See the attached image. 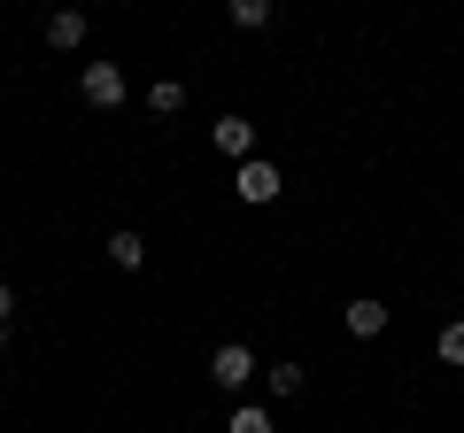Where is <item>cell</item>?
<instances>
[{
    "mask_svg": "<svg viewBox=\"0 0 464 433\" xmlns=\"http://www.w3.org/2000/svg\"><path fill=\"white\" fill-rule=\"evenodd\" d=\"M78 93H85V109H124L132 78H124L116 63H85V70H78Z\"/></svg>",
    "mask_w": 464,
    "mask_h": 433,
    "instance_id": "6da1fadb",
    "label": "cell"
},
{
    "mask_svg": "<svg viewBox=\"0 0 464 433\" xmlns=\"http://www.w3.org/2000/svg\"><path fill=\"white\" fill-rule=\"evenodd\" d=\"M232 194L248 201V209H271V201L286 194V178H279V163H271V155H256V163H240V178H232Z\"/></svg>",
    "mask_w": 464,
    "mask_h": 433,
    "instance_id": "7a4b0ae2",
    "label": "cell"
},
{
    "mask_svg": "<svg viewBox=\"0 0 464 433\" xmlns=\"http://www.w3.org/2000/svg\"><path fill=\"white\" fill-rule=\"evenodd\" d=\"M209 380L225 387V395H240V387L256 380V349H248V341H225V349L209 356Z\"/></svg>",
    "mask_w": 464,
    "mask_h": 433,
    "instance_id": "3957f363",
    "label": "cell"
},
{
    "mask_svg": "<svg viewBox=\"0 0 464 433\" xmlns=\"http://www.w3.org/2000/svg\"><path fill=\"white\" fill-rule=\"evenodd\" d=\"M217 155H232V163H256V124L248 117H217Z\"/></svg>",
    "mask_w": 464,
    "mask_h": 433,
    "instance_id": "277c9868",
    "label": "cell"
},
{
    "mask_svg": "<svg viewBox=\"0 0 464 433\" xmlns=\"http://www.w3.org/2000/svg\"><path fill=\"white\" fill-rule=\"evenodd\" d=\"M341 317H348V333H356V341H380V333H387V302H380V294H356Z\"/></svg>",
    "mask_w": 464,
    "mask_h": 433,
    "instance_id": "5b68a950",
    "label": "cell"
},
{
    "mask_svg": "<svg viewBox=\"0 0 464 433\" xmlns=\"http://www.w3.org/2000/svg\"><path fill=\"white\" fill-rule=\"evenodd\" d=\"M85 32H93V24H85V8H54V16H47V47H85Z\"/></svg>",
    "mask_w": 464,
    "mask_h": 433,
    "instance_id": "8992f818",
    "label": "cell"
},
{
    "mask_svg": "<svg viewBox=\"0 0 464 433\" xmlns=\"http://www.w3.org/2000/svg\"><path fill=\"white\" fill-rule=\"evenodd\" d=\"M109 264L116 271H140V264H148V240H140L132 225H116V233H109Z\"/></svg>",
    "mask_w": 464,
    "mask_h": 433,
    "instance_id": "52a82bcc",
    "label": "cell"
},
{
    "mask_svg": "<svg viewBox=\"0 0 464 433\" xmlns=\"http://www.w3.org/2000/svg\"><path fill=\"white\" fill-rule=\"evenodd\" d=\"M264 387H271L279 402H295L302 387H310V371H302V364H271V371H264Z\"/></svg>",
    "mask_w": 464,
    "mask_h": 433,
    "instance_id": "ba28073f",
    "label": "cell"
},
{
    "mask_svg": "<svg viewBox=\"0 0 464 433\" xmlns=\"http://www.w3.org/2000/svg\"><path fill=\"white\" fill-rule=\"evenodd\" d=\"M148 109H155V117H179V109H186V85L179 78H155L148 85Z\"/></svg>",
    "mask_w": 464,
    "mask_h": 433,
    "instance_id": "9c48e42d",
    "label": "cell"
},
{
    "mask_svg": "<svg viewBox=\"0 0 464 433\" xmlns=\"http://www.w3.org/2000/svg\"><path fill=\"white\" fill-rule=\"evenodd\" d=\"M271 16H279L271 0H232V24H240V32H271Z\"/></svg>",
    "mask_w": 464,
    "mask_h": 433,
    "instance_id": "30bf717a",
    "label": "cell"
},
{
    "mask_svg": "<svg viewBox=\"0 0 464 433\" xmlns=\"http://www.w3.org/2000/svg\"><path fill=\"white\" fill-rule=\"evenodd\" d=\"M433 356H441V364H464V317H449L441 333H433Z\"/></svg>",
    "mask_w": 464,
    "mask_h": 433,
    "instance_id": "8fae6325",
    "label": "cell"
},
{
    "mask_svg": "<svg viewBox=\"0 0 464 433\" xmlns=\"http://www.w3.org/2000/svg\"><path fill=\"white\" fill-rule=\"evenodd\" d=\"M225 433H279V426H271V410H264V402H240Z\"/></svg>",
    "mask_w": 464,
    "mask_h": 433,
    "instance_id": "7c38bea8",
    "label": "cell"
},
{
    "mask_svg": "<svg viewBox=\"0 0 464 433\" xmlns=\"http://www.w3.org/2000/svg\"><path fill=\"white\" fill-rule=\"evenodd\" d=\"M8 317H16V286L0 279V325H8Z\"/></svg>",
    "mask_w": 464,
    "mask_h": 433,
    "instance_id": "4fadbf2b",
    "label": "cell"
},
{
    "mask_svg": "<svg viewBox=\"0 0 464 433\" xmlns=\"http://www.w3.org/2000/svg\"><path fill=\"white\" fill-rule=\"evenodd\" d=\"M0 356H8V325H0Z\"/></svg>",
    "mask_w": 464,
    "mask_h": 433,
    "instance_id": "5bb4252c",
    "label": "cell"
}]
</instances>
